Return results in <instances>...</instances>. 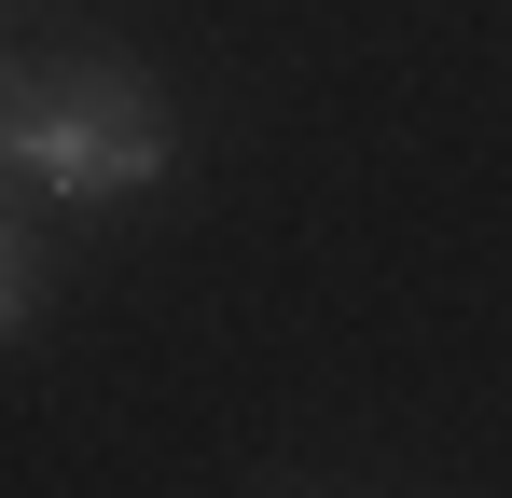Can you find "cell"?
Here are the masks:
<instances>
[{
    "mask_svg": "<svg viewBox=\"0 0 512 498\" xmlns=\"http://www.w3.org/2000/svg\"><path fill=\"white\" fill-rule=\"evenodd\" d=\"M0 111H14V56H0ZM0 180H14V139H0Z\"/></svg>",
    "mask_w": 512,
    "mask_h": 498,
    "instance_id": "3",
    "label": "cell"
},
{
    "mask_svg": "<svg viewBox=\"0 0 512 498\" xmlns=\"http://www.w3.org/2000/svg\"><path fill=\"white\" fill-rule=\"evenodd\" d=\"M0 139H14V180H28V194H56L70 222H84V208H125V194H167V180H180V125H167V97H153V70H139V56L14 70Z\"/></svg>",
    "mask_w": 512,
    "mask_h": 498,
    "instance_id": "1",
    "label": "cell"
},
{
    "mask_svg": "<svg viewBox=\"0 0 512 498\" xmlns=\"http://www.w3.org/2000/svg\"><path fill=\"white\" fill-rule=\"evenodd\" d=\"M28 319H42V249H28V222L0 208V346H14Z\"/></svg>",
    "mask_w": 512,
    "mask_h": 498,
    "instance_id": "2",
    "label": "cell"
}]
</instances>
